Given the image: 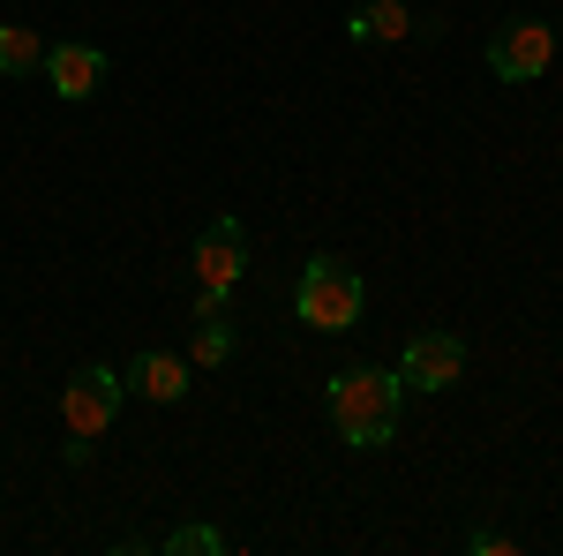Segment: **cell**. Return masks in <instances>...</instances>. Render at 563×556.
<instances>
[{
  "mask_svg": "<svg viewBox=\"0 0 563 556\" xmlns=\"http://www.w3.org/2000/svg\"><path fill=\"white\" fill-rule=\"evenodd\" d=\"M459 377H466V339L459 331H421L398 353V384L406 391H451Z\"/></svg>",
  "mask_w": 563,
  "mask_h": 556,
  "instance_id": "5b68a950",
  "label": "cell"
},
{
  "mask_svg": "<svg viewBox=\"0 0 563 556\" xmlns=\"http://www.w3.org/2000/svg\"><path fill=\"white\" fill-rule=\"evenodd\" d=\"M406 31H413V8H406V0H361V8L346 15L353 45H398Z\"/></svg>",
  "mask_w": 563,
  "mask_h": 556,
  "instance_id": "ba28073f",
  "label": "cell"
},
{
  "mask_svg": "<svg viewBox=\"0 0 563 556\" xmlns=\"http://www.w3.org/2000/svg\"><path fill=\"white\" fill-rule=\"evenodd\" d=\"M121 391H129V377H113V369H76L68 384H60V422H68V436H106L113 428V414H121Z\"/></svg>",
  "mask_w": 563,
  "mask_h": 556,
  "instance_id": "277c9868",
  "label": "cell"
},
{
  "mask_svg": "<svg viewBox=\"0 0 563 556\" xmlns=\"http://www.w3.org/2000/svg\"><path fill=\"white\" fill-rule=\"evenodd\" d=\"M398 399H406V384L384 369H339L331 377V422L353 451H384L398 436Z\"/></svg>",
  "mask_w": 563,
  "mask_h": 556,
  "instance_id": "6da1fadb",
  "label": "cell"
},
{
  "mask_svg": "<svg viewBox=\"0 0 563 556\" xmlns=\"http://www.w3.org/2000/svg\"><path fill=\"white\" fill-rule=\"evenodd\" d=\"M45 68V39L31 23H0V76H38Z\"/></svg>",
  "mask_w": 563,
  "mask_h": 556,
  "instance_id": "30bf717a",
  "label": "cell"
},
{
  "mask_svg": "<svg viewBox=\"0 0 563 556\" xmlns=\"http://www.w3.org/2000/svg\"><path fill=\"white\" fill-rule=\"evenodd\" d=\"M38 76L60 90L68 106H84L90 90L106 84V53H98V45H45V68H38Z\"/></svg>",
  "mask_w": 563,
  "mask_h": 556,
  "instance_id": "52a82bcc",
  "label": "cell"
},
{
  "mask_svg": "<svg viewBox=\"0 0 563 556\" xmlns=\"http://www.w3.org/2000/svg\"><path fill=\"white\" fill-rule=\"evenodd\" d=\"M166 549L174 556H225V534H218V526H174Z\"/></svg>",
  "mask_w": 563,
  "mask_h": 556,
  "instance_id": "7c38bea8",
  "label": "cell"
},
{
  "mask_svg": "<svg viewBox=\"0 0 563 556\" xmlns=\"http://www.w3.org/2000/svg\"><path fill=\"white\" fill-rule=\"evenodd\" d=\"M294 308H301L308 331H353L361 308H368V286H361V271H353L346 257H308Z\"/></svg>",
  "mask_w": 563,
  "mask_h": 556,
  "instance_id": "7a4b0ae2",
  "label": "cell"
},
{
  "mask_svg": "<svg viewBox=\"0 0 563 556\" xmlns=\"http://www.w3.org/2000/svg\"><path fill=\"white\" fill-rule=\"evenodd\" d=\"M225 353H233V324H225V308H218V316H196V361L218 369Z\"/></svg>",
  "mask_w": 563,
  "mask_h": 556,
  "instance_id": "8fae6325",
  "label": "cell"
},
{
  "mask_svg": "<svg viewBox=\"0 0 563 556\" xmlns=\"http://www.w3.org/2000/svg\"><path fill=\"white\" fill-rule=\"evenodd\" d=\"M466 549L474 556H511V542H504V534H466Z\"/></svg>",
  "mask_w": 563,
  "mask_h": 556,
  "instance_id": "4fadbf2b",
  "label": "cell"
},
{
  "mask_svg": "<svg viewBox=\"0 0 563 556\" xmlns=\"http://www.w3.org/2000/svg\"><path fill=\"white\" fill-rule=\"evenodd\" d=\"M549 61H556V31H549L541 15H511V23L488 39V76H496V84H541Z\"/></svg>",
  "mask_w": 563,
  "mask_h": 556,
  "instance_id": "3957f363",
  "label": "cell"
},
{
  "mask_svg": "<svg viewBox=\"0 0 563 556\" xmlns=\"http://www.w3.org/2000/svg\"><path fill=\"white\" fill-rule=\"evenodd\" d=\"M196 279L218 286V294H233L241 286V271H249V233H241V218H211L203 233H196Z\"/></svg>",
  "mask_w": 563,
  "mask_h": 556,
  "instance_id": "8992f818",
  "label": "cell"
},
{
  "mask_svg": "<svg viewBox=\"0 0 563 556\" xmlns=\"http://www.w3.org/2000/svg\"><path fill=\"white\" fill-rule=\"evenodd\" d=\"M129 391H143V399H158V406H174L180 391H188V369H180V353H166V346L135 353V361H129Z\"/></svg>",
  "mask_w": 563,
  "mask_h": 556,
  "instance_id": "9c48e42d",
  "label": "cell"
}]
</instances>
